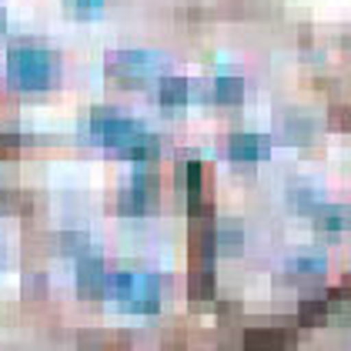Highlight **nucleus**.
<instances>
[{"instance_id":"9d476101","label":"nucleus","mask_w":351,"mask_h":351,"mask_svg":"<svg viewBox=\"0 0 351 351\" xmlns=\"http://www.w3.org/2000/svg\"><path fill=\"white\" fill-rule=\"evenodd\" d=\"M158 97H161L164 108H171V110L184 108V104H188V97H191L188 77H164L161 87H158Z\"/></svg>"},{"instance_id":"f8f14e48","label":"nucleus","mask_w":351,"mask_h":351,"mask_svg":"<svg viewBox=\"0 0 351 351\" xmlns=\"http://www.w3.org/2000/svg\"><path fill=\"white\" fill-rule=\"evenodd\" d=\"M244 81L238 74H217L215 77V101L217 104H241Z\"/></svg>"},{"instance_id":"20e7f679","label":"nucleus","mask_w":351,"mask_h":351,"mask_svg":"<svg viewBox=\"0 0 351 351\" xmlns=\"http://www.w3.org/2000/svg\"><path fill=\"white\" fill-rule=\"evenodd\" d=\"M158 67H161V60L154 54H147V51H124V54L108 60L110 77H117L121 84H131V87L134 84H147L158 74Z\"/></svg>"},{"instance_id":"423d86ee","label":"nucleus","mask_w":351,"mask_h":351,"mask_svg":"<svg viewBox=\"0 0 351 351\" xmlns=\"http://www.w3.org/2000/svg\"><path fill=\"white\" fill-rule=\"evenodd\" d=\"M228 154H231V161H241V164L265 161L271 154V137L254 134V131H238L228 141Z\"/></svg>"},{"instance_id":"ddd939ff","label":"nucleus","mask_w":351,"mask_h":351,"mask_svg":"<svg viewBox=\"0 0 351 351\" xmlns=\"http://www.w3.org/2000/svg\"><path fill=\"white\" fill-rule=\"evenodd\" d=\"M322 271H324L322 254H301L295 261H288V274L291 278H318Z\"/></svg>"},{"instance_id":"9b49d317","label":"nucleus","mask_w":351,"mask_h":351,"mask_svg":"<svg viewBox=\"0 0 351 351\" xmlns=\"http://www.w3.org/2000/svg\"><path fill=\"white\" fill-rule=\"evenodd\" d=\"M241 244H244V231L238 224H231V221L215 224V251H221V254H238Z\"/></svg>"},{"instance_id":"4468645a","label":"nucleus","mask_w":351,"mask_h":351,"mask_svg":"<svg viewBox=\"0 0 351 351\" xmlns=\"http://www.w3.org/2000/svg\"><path fill=\"white\" fill-rule=\"evenodd\" d=\"M291 204H295L298 211H304V215H311L315 208H318V194L308 188V184H291Z\"/></svg>"},{"instance_id":"f257e3e1","label":"nucleus","mask_w":351,"mask_h":351,"mask_svg":"<svg viewBox=\"0 0 351 351\" xmlns=\"http://www.w3.org/2000/svg\"><path fill=\"white\" fill-rule=\"evenodd\" d=\"M90 137L101 141V144H108V147H114V151H121V154H128L131 161H141V164L154 161L158 151H161L158 137L151 134L144 124H137L128 114L110 110V108L90 114Z\"/></svg>"},{"instance_id":"f03ea898","label":"nucleus","mask_w":351,"mask_h":351,"mask_svg":"<svg viewBox=\"0 0 351 351\" xmlns=\"http://www.w3.org/2000/svg\"><path fill=\"white\" fill-rule=\"evenodd\" d=\"M104 295L117 298L128 311L151 315L161 304V278L147 274V271H108Z\"/></svg>"},{"instance_id":"39448f33","label":"nucleus","mask_w":351,"mask_h":351,"mask_svg":"<svg viewBox=\"0 0 351 351\" xmlns=\"http://www.w3.org/2000/svg\"><path fill=\"white\" fill-rule=\"evenodd\" d=\"M154 197H158V174L137 171L134 181L121 191L117 208H121V215H147L151 204H154Z\"/></svg>"},{"instance_id":"6e6552de","label":"nucleus","mask_w":351,"mask_h":351,"mask_svg":"<svg viewBox=\"0 0 351 351\" xmlns=\"http://www.w3.org/2000/svg\"><path fill=\"white\" fill-rule=\"evenodd\" d=\"M311 215H315V228L328 231V234H338V231H345L351 224L348 208H341V204H318Z\"/></svg>"},{"instance_id":"0eeeda50","label":"nucleus","mask_w":351,"mask_h":351,"mask_svg":"<svg viewBox=\"0 0 351 351\" xmlns=\"http://www.w3.org/2000/svg\"><path fill=\"white\" fill-rule=\"evenodd\" d=\"M77 288L81 295H90V298H101L104 288H108V268L97 254H87L84 251L77 258Z\"/></svg>"},{"instance_id":"dca6fc26","label":"nucleus","mask_w":351,"mask_h":351,"mask_svg":"<svg viewBox=\"0 0 351 351\" xmlns=\"http://www.w3.org/2000/svg\"><path fill=\"white\" fill-rule=\"evenodd\" d=\"M67 7L74 14H81V17H90V14H97L104 7V0H67Z\"/></svg>"},{"instance_id":"7ed1b4c3","label":"nucleus","mask_w":351,"mask_h":351,"mask_svg":"<svg viewBox=\"0 0 351 351\" xmlns=\"http://www.w3.org/2000/svg\"><path fill=\"white\" fill-rule=\"evenodd\" d=\"M7 74L24 90H44V87H51L57 67L51 51H44L37 44H17L7 54Z\"/></svg>"},{"instance_id":"2eb2a0df","label":"nucleus","mask_w":351,"mask_h":351,"mask_svg":"<svg viewBox=\"0 0 351 351\" xmlns=\"http://www.w3.org/2000/svg\"><path fill=\"white\" fill-rule=\"evenodd\" d=\"M331 298H335V291H322V295H311L304 304H301V311L304 315H322V311H328L331 308Z\"/></svg>"},{"instance_id":"1a4fd4ad","label":"nucleus","mask_w":351,"mask_h":351,"mask_svg":"<svg viewBox=\"0 0 351 351\" xmlns=\"http://www.w3.org/2000/svg\"><path fill=\"white\" fill-rule=\"evenodd\" d=\"M244 348L247 351H281V348H288V338L281 335V328H251V331H244Z\"/></svg>"}]
</instances>
